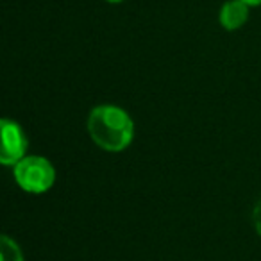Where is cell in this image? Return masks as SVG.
I'll return each mask as SVG.
<instances>
[{
    "mask_svg": "<svg viewBox=\"0 0 261 261\" xmlns=\"http://www.w3.org/2000/svg\"><path fill=\"white\" fill-rule=\"evenodd\" d=\"M88 133L100 149L122 152L133 142L135 125L123 109L116 106H97L88 116Z\"/></svg>",
    "mask_w": 261,
    "mask_h": 261,
    "instance_id": "6da1fadb",
    "label": "cell"
},
{
    "mask_svg": "<svg viewBox=\"0 0 261 261\" xmlns=\"http://www.w3.org/2000/svg\"><path fill=\"white\" fill-rule=\"evenodd\" d=\"M15 181L29 193H45L56 181V170L41 156H25L15 165Z\"/></svg>",
    "mask_w": 261,
    "mask_h": 261,
    "instance_id": "7a4b0ae2",
    "label": "cell"
},
{
    "mask_svg": "<svg viewBox=\"0 0 261 261\" xmlns=\"http://www.w3.org/2000/svg\"><path fill=\"white\" fill-rule=\"evenodd\" d=\"M2 149H0V161L2 165H13L15 167L20 160L25 158L27 149V136L22 127L9 118H4L2 123Z\"/></svg>",
    "mask_w": 261,
    "mask_h": 261,
    "instance_id": "3957f363",
    "label": "cell"
},
{
    "mask_svg": "<svg viewBox=\"0 0 261 261\" xmlns=\"http://www.w3.org/2000/svg\"><path fill=\"white\" fill-rule=\"evenodd\" d=\"M249 20V6L242 0H229L220 9V23L224 29L236 31Z\"/></svg>",
    "mask_w": 261,
    "mask_h": 261,
    "instance_id": "277c9868",
    "label": "cell"
},
{
    "mask_svg": "<svg viewBox=\"0 0 261 261\" xmlns=\"http://www.w3.org/2000/svg\"><path fill=\"white\" fill-rule=\"evenodd\" d=\"M0 261H23L20 247L6 234L0 240Z\"/></svg>",
    "mask_w": 261,
    "mask_h": 261,
    "instance_id": "5b68a950",
    "label": "cell"
},
{
    "mask_svg": "<svg viewBox=\"0 0 261 261\" xmlns=\"http://www.w3.org/2000/svg\"><path fill=\"white\" fill-rule=\"evenodd\" d=\"M252 222H254V229L257 231V234L261 236V200L256 204L252 211Z\"/></svg>",
    "mask_w": 261,
    "mask_h": 261,
    "instance_id": "8992f818",
    "label": "cell"
},
{
    "mask_svg": "<svg viewBox=\"0 0 261 261\" xmlns=\"http://www.w3.org/2000/svg\"><path fill=\"white\" fill-rule=\"evenodd\" d=\"M242 2H245L249 8H252V6H261V0H242Z\"/></svg>",
    "mask_w": 261,
    "mask_h": 261,
    "instance_id": "52a82bcc",
    "label": "cell"
},
{
    "mask_svg": "<svg viewBox=\"0 0 261 261\" xmlns=\"http://www.w3.org/2000/svg\"><path fill=\"white\" fill-rule=\"evenodd\" d=\"M106 2H109V4H118V2H122V0H106Z\"/></svg>",
    "mask_w": 261,
    "mask_h": 261,
    "instance_id": "ba28073f",
    "label": "cell"
}]
</instances>
